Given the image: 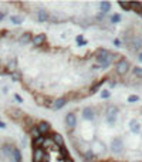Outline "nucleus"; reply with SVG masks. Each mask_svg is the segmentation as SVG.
Wrapping results in <instances>:
<instances>
[{
    "label": "nucleus",
    "instance_id": "34",
    "mask_svg": "<svg viewBox=\"0 0 142 162\" xmlns=\"http://www.w3.org/2000/svg\"><path fill=\"white\" fill-rule=\"evenodd\" d=\"M114 46L115 47H122V40H121V38H115V40H114Z\"/></svg>",
    "mask_w": 142,
    "mask_h": 162
},
{
    "label": "nucleus",
    "instance_id": "11",
    "mask_svg": "<svg viewBox=\"0 0 142 162\" xmlns=\"http://www.w3.org/2000/svg\"><path fill=\"white\" fill-rule=\"evenodd\" d=\"M67 100L66 97H58V98H56L54 101H53V107L51 108H54V110H61L63 107H66V104H67Z\"/></svg>",
    "mask_w": 142,
    "mask_h": 162
},
{
    "label": "nucleus",
    "instance_id": "4",
    "mask_svg": "<svg viewBox=\"0 0 142 162\" xmlns=\"http://www.w3.org/2000/svg\"><path fill=\"white\" fill-rule=\"evenodd\" d=\"M66 127L68 130H74L77 127V115L74 112H68L66 115Z\"/></svg>",
    "mask_w": 142,
    "mask_h": 162
},
{
    "label": "nucleus",
    "instance_id": "38",
    "mask_svg": "<svg viewBox=\"0 0 142 162\" xmlns=\"http://www.w3.org/2000/svg\"><path fill=\"white\" fill-rule=\"evenodd\" d=\"M87 43H88V41H87V40H85V38H84V40H81V41H78V43H77V46H78V47H82V46H85Z\"/></svg>",
    "mask_w": 142,
    "mask_h": 162
},
{
    "label": "nucleus",
    "instance_id": "15",
    "mask_svg": "<svg viewBox=\"0 0 142 162\" xmlns=\"http://www.w3.org/2000/svg\"><path fill=\"white\" fill-rule=\"evenodd\" d=\"M11 162H21L23 161V155H21V151L19 148H14L13 154H11Z\"/></svg>",
    "mask_w": 142,
    "mask_h": 162
},
{
    "label": "nucleus",
    "instance_id": "44",
    "mask_svg": "<svg viewBox=\"0 0 142 162\" xmlns=\"http://www.w3.org/2000/svg\"><path fill=\"white\" fill-rule=\"evenodd\" d=\"M0 121H2V120H0Z\"/></svg>",
    "mask_w": 142,
    "mask_h": 162
},
{
    "label": "nucleus",
    "instance_id": "5",
    "mask_svg": "<svg viewBox=\"0 0 142 162\" xmlns=\"http://www.w3.org/2000/svg\"><path fill=\"white\" fill-rule=\"evenodd\" d=\"M47 154V151L43 148H37V149H33V157H31V161L33 162H43L44 159V155Z\"/></svg>",
    "mask_w": 142,
    "mask_h": 162
},
{
    "label": "nucleus",
    "instance_id": "21",
    "mask_svg": "<svg viewBox=\"0 0 142 162\" xmlns=\"http://www.w3.org/2000/svg\"><path fill=\"white\" fill-rule=\"evenodd\" d=\"M31 38H33L31 33H23L21 37H20V41L23 43V44H27V43H31Z\"/></svg>",
    "mask_w": 142,
    "mask_h": 162
},
{
    "label": "nucleus",
    "instance_id": "6",
    "mask_svg": "<svg viewBox=\"0 0 142 162\" xmlns=\"http://www.w3.org/2000/svg\"><path fill=\"white\" fill-rule=\"evenodd\" d=\"M46 41H47V36L44 33H40V34H37V36H34L31 38V43H33L34 47H41L43 44H46Z\"/></svg>",
    "mask_w": 142,
    "mask_h": 162
},
{
    "label": "nucleus",
    "instance_id": "24",
    "mask_svg": "<svg viewBox=\"0 0 142 162\" xmlns=\"http://www.w3.org/2000/svg\"><path fill=\"white\" fill-rule=\"evenodd\" d=\"M118 5L121 6V9H122V10H127V12H129V10H131V2H124V0H119Z\"/></svg>",
    "mask_w": 142,
    "mask_h": 162
},
{
    "label": "nucleus",
    "instance_id": "12",
    "mask_svg": "<svg viewBox=\"0 0 142 162\" xmlns=\"http://www.w3.org/2000/svg\"><path fill=\"white\" fill-rule=\"evenodd\" d=\"M131 50L134 51H139L142 48V38L141 37H132V40H131Z\"/></svg>",
    "mask_w": 142,
    "mask_h": 162
},
{
    "label": "nucleus",
    "instance_id": "36",
    "mask_svg": "<svg viewBox=\"0 0 142 162\" xmlns=\"http://www.w3.org/2000/svg\"><path fill=\"white\" fill-rule=\"evenodd\" d=\"M14 98H16V101L17 102H23V98H21L20 94H14Z\"/></svg>",
    "mask_w": 142,
    "mask_h": 162
},
{
    "label": "nucleus",
    "instance_id": "23",
    "mask_svg": "<svg viewBox=\"0 0 142 162\" xmlns=\"http://www.w3.org/2000/svg\"><path fill=\"white\" fill-rule=\"evenodd\" d=\"M28 132H30V137H31L33 139L38 138V137H41V134H40V131L37 130V127H36V125H34V127L30 131H28Z\"/></svg>",
    "mask_w": 142,
    "mask_h": 162
},
{
    "label": "nucleus",
    "instance_id": "39",
    "mask_svg": "<svg viewBox=\"0 0 142 162\" xmlns=\"http://www.w3.org/2000/svg\"><path fill=\"white\" fill-rule=\"evenodd\" d=\"M115 84H117V81H112V80H109V87H115Z\"/></svg>",
    "mask_w": 142,
    "mask_h": 162
},
{
    "label": "nucleus",
    "instance_id": "27",
    "mask_svg": "<svg viewBox=\"0 0 142 162\" xmlns=\"http://www.w3.org/2000/svg\"><path fill=\"white\" fill-rule=\"evenodd\" d=\"M60 149V154H61V158L63 159H66V158L70 157V154H68V149L66 148V147H61V148H58Z\"/></svg>",
    "mask_w": 142,
    "mask_h": 162
},
{
    "label": "nucleus",
    "instance_id": "41",
    "mask_svg": "<svg viewBox=\"0 0 142 162\" xmlns=\"http://www.w3.org/2000/svg\"><path fill=\"white\" fill-rule=\"evenodd\" d=\"M64 162H74V161H73V158H71V157H68V158H66V159H64Z\"/></svg>",
    "mask_w": 142,
    "mask_h": 162
},
{
    "label": "nucleus",
    "instance_id": "8",
    "mask_svg": "<svg viewBox=\"0 0 142 162\" xmlns=\"http://www.w3.org/2000/svg\"><path fill=\"white\" fill-rule=\"evenodd\" d=\"M36 127H37V130L40 131V134L41 135L47 134V132H50V130H51V125H50L48 121H40L38 125H36Z\"/></svg>",
    "mask_w": 142,
    "mask_h": 162
},
{
    "label": "nucleus",
    "instance_id": "30",
    "mask_svg": "<svg viewBox=\"0 0 142 162\" xmlns=\"http://www.w3.org/2000/svg\"><path fill=\"white\" fill-rule=\"evenodd\" d=\"M109 97H111L109 90H101V98H102V100H108Z\"/></svg>",
    "mask_w": 142,
    "mask_h": 162
},
{
    "label": "nucleus",
    "instance_id": "20",
    "mask_svg": "<svg viewBox=\"0 0 142 162\" xmlns=\"http://www.w3.org/2000/svg\"><path fill=\"white\" fill-rule=\"evenodd\" d=\"M23 120H24V127H26L28 131H30L34 127V125H36V124H34V120L31 118V117H26V115H24Z\"/></svg>",
    "mask_w": 142,
    "mask_h": 162
},
{
    "label": "nucleus",
    "instance_id": "16",
    "mask_svg": "<svg viewBox=\"0 0 142 162\" xmlns=\"http://www.w3.org/2000/svg\"><path fill=\"white\" fill-rule=\"evenodd\" d=\"M129 128H131V132H134V134H139L141 132V124L137 120H132L129 122Z\"/></svg>",
    "mask_w": 142,
    "mask_h": 162
},
{
    "label": "nucleus",
    "instance_id": "18",
    "mask_svg": "<svg viewBox=\"0 0 142 162\" xmlns=\"http://www.w3.org/2000/svg\"><path fill=\"white\" fill-rule=\"evenodd\" d=\"M99 10H101V13H108L109 10H111V3L107 2V0H102L101 3H99Z\"/></svg>",
    "mask_w": 142,
    "mask_h": 162
},
{
    "label": "nucleus",
    "instance_id": "9",
    "mask_svg": "<svg viewBox=\"0 0 142 162\" xmlns=\"http://www.w3.org/2000/svg\"><path fill=\"white\" fill-rule=\"evenodd\" d=\"M7 114H9V117H11L13 120H23L24 118L23 111L19 110V108H10L9 111H7Z\"/></svg>",
    "mask_w": 142,
    "mask_h": 162
},
{
    "label": "nucleus",
    "instance_id": "37",
    "mask_svg": "<svg viewBox=\"0 0 142 162\" xmlns=\"http://www.w3.org/2000/svg\"><path fill=\"white\" fill-rule=\"evenodd\" d=\"M95 17H97V20H104L105 14H104V13H101V12H99V13L97 14V16H95Z\"/></svg>",
    "mask_w": 142,
    "mask_h": 162
},
{
    "label": "nucleus",
    "instance_id": "22",
    "mask_svg": "<svg viewBox=\"0 0 142 162\" xmlns=\"http://www.w3.org/2000/svg\"><path fill=\"white\" fill-rule=\"evenodd\" d=\"M92 159H95V154L92 149H88V151L84 154V161L90 162V161H92Z\"/></svg>",
    "mask_w": 142,
    "mask_h": 162
},
{
    "label": "nucleus",
    "instance_id": "3",
    "mask_svg": "<svg viewBox=\"0 0 142 162\" xmlns=\"http://www.w3.org/2000/svg\"><path fill=\"white\" fill-rule=\"evenodd\" d=\"M111 151L114 154H121L124 151V141L122 138H114L111 142Z\"/></svg>",
    "mask_w": 142,
    "mask_h": 162
},
{
    "label": "nucleus",
    "instance_id": "14",
    "mask_svg": "<svg viewBox=\"0 0 142 162\" xmlns=\"http://www.w3.org/2000/svg\"><path fill=\"white\" fill-rule=\"evenodd\" d=\"M14 148H16V147H13V144H5V145L2 147V152H3L5 157H11Z\"/></svg>",
    "mask_w": 142,
    "mask_h": 162
},
{
    "label": "nucleus",
    "instance_id": "10",
    "mask_svg": "<svg viewBox=\"0 0 142 162\" xmlns=\"http://www.w3.org/2000/svg\"><path fill=\"white\" fill-rule=\"evenodd\" d=\"M51 139H53V142L56 144L58 148L66 147V144H64V138H63L61 134H58V132H53V134H51Z\"/></svg>",
    "mask_w": 142,
    "mask_h": 162
},
{
    "label": "nucleus",
    "instance_id": "17",
    "mask_svg": "<svg viewBox=\"0 0 142 162\" xmlns=\"http://www.w3.org/2000/svg\"><path fill=\"white\" fill-rule=\"evenodd\" d=\"M44 139H46V137H44V135H41V137H38V138L33 139V144H31V147H33V149L43 148V144H44Z\"/></svg>",
    "mask_w": 142,
    "mask_h": 162
},
{
    "label": "nucleus",
    "instance_id": "31",
    "mask_svg": "<svg viewBox=\"0 0 142 162\" xmlns=\"http://www.w3.org/2000/svg\"><path fill=\"white\" fill-rule=\"evenodd\" d=\"M36 102H37L38 105H44V102H46V97H43V95H36Z\"/></svg>",
    "mask_w": 142,
    "mask_h": 162
},
{
    "label": "nucleus",
    "instance_id": "25",
    "mask_svg": "<svg viewBox=\"0 0 142 162\" xmlns=\"http://www.w3.org/2000/svg\"><path fill=\"white\" fill-rule=\"evenodd\" d=\"M109 21L112 24H118L119 21H121V14L119 13H114L111 17H109Z\"/></svg>",
    "mask_w": 142,
    "mask_h": 162
},
{
    "label": "nucleus",
    "instance_id": "7",
    "mask_svg": "<svg viewBox=\"0 0 142 162\" xmlns=\"http://www.w3.org/2000/svg\"><path fill=\"white\" fill-rule=\"evenodd\" d=\"M82 118L85 121H94L95 120V110L91 107H87L82 110Z\"/></svg>",
    "mask_w": 142,
    "mask_h": 162
},
{
    "label": "nucleus",
    "instance_id": "40",
    "mask_svg": "<svg viewBox=\"0 0 142 162\" xmlns=\"http://www.w3.org/2000/svg\"><path fill=\"white\" fill-rule=\"evenodd\" d=\"M7 125H6V122H3V121H0V128H6Z\"/></svg>",
    "mask_w": 142,
    "mask_h": 162
},
{
    "label": "nucleus",
    "instance_id": "26",
    "mask_svg": "<svg viewBox=\"0 0 142 162\" xmlns=\"http://www.w3.org/2000/svg\"><path fill=\"white\" fill-rule=\"evenodd\" d=\"M23 20L24 19H21L20 16H11V17H10V21L13 24H16V26H20V24L23 23Z\"/></svg>",
    "mask_w": 142,
    "mask_h": 162
},
{
    "label": "nucleus",
    "instance_id": "19",
    "mask_svg": "<svg viewBox=\"0 0 142 162\" xmlns=\"http://www.w3.org/2000/svg\"><path fill=\"white\" fill-rule=\"evenodd\" d=\"M131 10L142 16V3L141 2H131Z\"/></svg>",
    "mask_w": 142,
    "mask_h": 162
},
{
    "label": "nucleus",
    "instance_id": "29",
    "mask_svg": "<svg viewBox=\"0 0 142 162\" xmlns=\"http://www.w3.org/2000/svg\"><path fill=\"white\" fill-rule=\"evenodd\" d=\"M101 85H102V81H99V83L94 84V85H92V88L90 90V94H95L99 90V87H101Z\"/></svg>",
    "mask_w": 142,
    "mask_h": 162
},
{
    "label": "nucleus",
    "instance_id": "33",
    "mask_svg": "<svg viewBox=\"0 0 142 162\" xmlns=\"http://www.w3.org/2000/svg\"><path fill=\"white\" fill-rule=\"evenodd\" d=\"M14 68H16V60H11L9 64H7V70H9V71H14Z\"/></svg>",
    "mask_w": 142,
    "mask_h": 162
},
{
    "label": "nucleus",
    "instance_id": "13",
    "mask_svg": "<svg viewBox=\"0 0 142 162\" xmlns=\"http://www.w3.org/2000/svg\"><path fill=\"white\" fill-rule=\"evenodd\" d=\"M48 19H50V14H48V12L46 9H40L37 13V20L40 21V23H46V21H48Z\"/></svg>",
    "mask_w": 142,
    "mask_h": 162
},
{
    "label": "nucleus",
    "instance_id": "43",
    "mask_svg": "<svg viewBox=\"0 0 142 162\" xmlns=\"http://www.w3.org/2000/svg\"><path fill=\"white\" fill-rule=\"evenodd\" d=\"M114 162H121V161H114Z\"/></svg>",
    "mask_w": 142,
    "mask_h": 162
},
{
    "label": "nucleus",
    "instance_id": "42",
    "mask_svg": "<svg viewBox=\"0 0 142 162\" xmlns=\"http://www.w3.org/2000/svg\"><path fill=\"white\" fill-rule=\"evenodd\" d=\"M138 60L142 63V53H138Z\"/></svg>",
    "mask_w": 142,
    "mask_h": 162
},
{
    "label": "nucleus",
    "instance_id": "32",
    "mask_svg": "<svg viewBox=\"0 0 142 162\" xmlns=\"http://www.w3.org/2000/svg\"><path fill=\"white\" fill-rule=\"evenodd\" d=\"M138 101H139V97L135 95V94H132V95L128 97V102H131V104H132V102H138Z\"/></svg>",
    "mask_w": 142,
    "mask_h": 162
},
{
    "label": "nucleus",
    "instance_id": "35",
    "mask_svg": "<svg viewBox=\"0 0 142 162\" xmlns=\"http://www.w3.org/2000/svg\"><path fill=\"white\" fill-rule=\"evenodd\" d=\"M11 80H13V81H19V80H20V74H19V73H13V74H11Z\"/></svg>",
    "mask_w": 142,
    "mask_h": 162
},
{
    "label": "nucleus",
    "instance_id": "1",
    "mask_svg": "<svg viewBox=\"0 0 142 162\" xmlns=\"http://www.w3.org/2000/svg\"><path fill=\"white\" fill-rule=\"evenodd\" d=\"M105 115H107V122H108L109 127H114L115 122H117V115H118V108L115 105H109L107 112H105Z\"/></svg>",
    "mask_w": 142,
    "mask_h": 162
},
{
    "label": "nucleus",
    "instance_id": "28",
    "mask_svg": "<svg viewBox=\"0 0 142 162\" xmlns=\"http://www.w3.org/2000/svg\"><path fill=\"white\" fill-rule=\"evenodd\" d=\"M132 74L135 75V77H142V67H134Z\"/></svg>",
    "mask_w": 142,
    "mask_h": 162
},
{
    "label": "nucleus",
    "instance_id": "2",
    "mask_svg": "<svg viewBox=\"0 0 142 162\" xmlns=\"http://www.w3.org/2000/svg\"><path fill=\"white\" fill-rule=\"evenodd\" d=\"M129 63H128L127 60H121L117 63V74L121 75V77H124V75H127L128 74V71H129Z\"/></svg>",
    "mask_w": 142,
    "mask_h": 162
}]
</instances>
